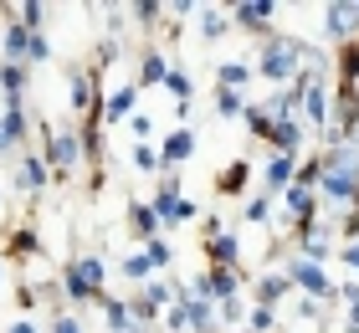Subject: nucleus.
<instances>
[{
  "label": "nucleus",
  "instance_id": "f257e3e1",
  "mask_svg": "<svg viewBox=\"0 0 359 333\" xmlns=\"http://www.w3.org/2000/svg\"><path fill=\"white\" fill-rule=\"evenodd\" d=\"M308 67V46L303 41H292V36H267V46H262V57H257V67L252 72H262L267 82H292Z\"/></svg>",
  "mask_w": 359,
  "mask_h": 333
},
{
  "label": "nucleus",
  "instance_id": "f03ea898",
  "mask_svg": "<svg viewBox=\"0 0 359 333\" xmlns=\"http://www.w3.org/2000/svg\"><path fill=\"white\" fill-rule=\"evenodd\" d=\"M103 282H108L103 261L97 257H77V261H67V272H62V292H67L72 303H88V297L103 292Z\"/></svg>",
  "mask_w": 359,
  "mask_h": 333
},
{
  "label": "nucleus",
  "instance_id": "7ed1b4c3",
  "mask_svg": "<svg viewBox=\"0 0 359 333\" xmlns=\"http://www.w3.org/2000/svg\"><path fill=\"white\" fill-rule=\"evenodd\" d=\"M46 133V170H52L57 179H67L77 170V159H83V133H72V128H41Z\"/></svg>",
  "mask_w": 359,
  "mask_h": 333
},
{
  "label": "nucleus",
  "instance_id": "20e7f679",
  "mask_svg": "<svg viewBox=\"0 0 359 333\" xmlns=\"http://www.w3.org/2000/svg\"><path fill=\"white\" fill-rule=\"evenodd\" d=\"M149 210L159 215V226H190V221H195V200L180 195V175H175V170L159 179V195L149 200Z\"/></svg>",
  "mask_w": 359,
  "mask_h": 333
},
{
  "label": "nucleus",
  "instance_id": "39448f33",
  "mask_svg": "<svg viewBox=\"0 0 359 333\" xmlns=\"http://www.w3.org/2000/svg\"><path fill=\"white\" fill-rule=\"evenodd\" d=\"M283 277L292 282V287H303L308 297H334V282L323 277V266H318V261H308V257H292Z\"/></svg>",
  "mask_w": 359,
  "mask_h": 333
},
{
  "label": "nucleus",
  "instance_id": "423d86ee",
  "mask_svg": "<svg viewBox=\"0 0 359 333\" xmlns=\"http://www.w3.org/2000/svg\"><path fill=\"white\" fill-rule=\"evenodd\" d=\"M165 303H175V287H170V282H149V287H144L134 303H128V313H134V323L149 328L159 313H165Z\"/></svg>",
  "mask_w": 359,
  "mask_h": 333
},
{
  "label": "nucleus",
  "instance_id": "0eeeda50",
  "mask_svg": "<svg viewBox=\"0 0 359 333\" xmlns=\"http://www.w3.org/2000/svg\"><path fill=\"white\" fill-rule=\"evenodd\" d=\"M205 257H210V266H236L241 241H236L221 221H205Z\"/></svg>",
  "mask_w": 359,
  "mask_h": 333
},
{
  "label": "nucleus",
  "instance_id": "6e6552de",
  "mask_svg": "<svg viewBox=\"0 0 359 333\" xmlns=\"http://www.w3.org/2000/svg\"><path fill=\"white\" fill-rule=\"evenodd\" d=\"M46 185H52L46 159L41 154H21V164H15V190H21V195H41Z\"/></svg>",
  "mask_w": 359,
  "mask_h": 333
},
{
  "label": "nucleus",
  "instance_id": "1a4fd4ad",
  "mask_svg": "<svg viewBox=\"0 0 359 333\" xmlns=\"http://www.w3.org/2000/svg\"><path fill=\"white\" fill-rule=\"evenodd\" d=\"M267 144H272V154H292V159H298V149H303V123H298V118H272Z\"/></svg>",
  "mask_w": 359,
  "mask_h": 333
},
{
  "label": "nucleus",
  "instance_id": "9d476101",
  "mask_svg": "<svg viewBox=\"0 0 359 333\" xmlns=\"http://www.w3.org/2000/svg\"><path fill=\"white\" fill-rule=\"evenodd\" d=\"M231 26L267 31V36H272V6H267V0H241V6H231Z\"/></svg>",
  "mask_w": 359,
  "mask_h": 333
},
{
  "label": "nucleus",
  "instance_id": "9b49d317",
  "mask_svg": "<svg viewBox=\"0 0 359 333\" xmlns=\"http://www.w3.org/2000/svg\"><path fill=\"white\" fill-rule=\"evenodd\" d=\"M195 154V128H175L165 144H159V164H165V170H175V164H185Z\"/></svg>",
  "mask_w": 359,
  "mask_h": 333
},
{
  "label": "nucleus",
  "instance_id": "f8f14e48",
  "mask_svg": "<svg viewBox=\"0 0 359 333\" xmlns=\"http://www.w3.org/2000/svg\"><path fill=\"white\" fill-rule=\"evenodd\" d=\"M323 26H329V36H339V41H354V31H359V6H329Z\"/></svg>",
  "mask_w": 359,
  "mask_h": 333
},
{
  "label": "nucleus",
  "instance_id": "ddd939ff",
  "mask_svg": "<svg viewBox=\"0 0 359 333\" xmlns=\"http://www.w3.org/2000/svg\"><path fill=\"white\" fill-rule=\"evenodd\" d=\"M334 82H344V88H359V41H344V46H339Z\"/></svg>",
  "mask_w": 359,
  "mask_h": 333
},
{
  "label": "nucleus",
  "instance_id": "4468645a",
  "mask_svg": "<svg viewBox=\"0 0 359 333\" xmlns=\"http://www.w3.org/2000/svg\"><path fill=\"white\" fill-rule=\"evenodd\" d=\"M236 287H241L236 266H210V303H231Z\"/></svg>",
  "mask_w": 359,
  "mask_h": 333
},
{
  "label": "nucleus",
  "instance_id": "2eb2a0df",
  "mask_svg": "<svg viewBox=\"0 0 359 333\" xmlns=\"http://www.w3.org/2000/svg\"><path fill=\"white\" fill-rule=\"evenodd\" d=\"M292 175H298V159H292V154H272V164H267V179H262V185H267V195H272V190H287V185H292Z\"/></svg>",
  "mask_w": 359,
  "mask_h": 333
},
{
  "label": "nucleus",
  "instance_id": "dca6fc26",
  "mask_svg": "<svg viewBox=\"0 0 359 333\" xmlns=\"http://www.w3.org/2000/svg\"><path fill=\"white\" fill-rule=\"evenodd\" d=\"M247 175H252V164H247V159H231V164L216 175V190H221V195H241V190H247Z\"/></svg>",
  "mask_w": 359,
  "mask_h": 333
},
{
  "label": "nucleus",
  "instance_id": "f3484780",
  "mask_svg": "<svg viewBox=\"0 0 359 333\" xmlns=\"http://www.w3.org/2000/svg\"><path fill=\"white\" fill-rule=\"evenodd\" d=\"M134 103H139V93H134V88L108 93V97H103V123H118V118H128V113H134Z\"/></svg>",
  "mask_w": 359,
  "mask_h": 333
},
{
  "label": "nucleus",
  "instance_id": "a211bd4d",
  "mask_svg": "<svg viewBox=\"0 0 359 333\" xmlns=\"http://www.w3.org/2000/svg\"><path fill=\"white\" fill-rule=\"evenodd\" d=\"M128 226H134V236H144V241L159 236V215L144 205V200H134V205H128Z\"/></svg>",
  "mask_w": 359,
  "mask_h": 333
},
{
  "label": "nucleus",
  "instance_id": "6ab92c4d",
  "mask_svg": "<svg viewBox=\"0 0 359 333\" xmlns=\"http://www.w3.org/2000/svg\"><path fill=\"white\" fill-rule=\"evenodd\" d=\"M185 297V292H180ZM185 323L195 333H216V313H210V303H201V297H185Z\"/></svg>",
  "mask_w": 359,
  "mask_h": 333
},
{
  "label": "nucleus",
  "instance_id": "aec40b11",
  "mask_svg": "<svg viewBox=\"0 0 359 333\" xmlns=\"http://www.w3.org/2000/svg\"><path fill=\"white\" fill-rule=\"evenodd\" d=\"M287 287H292V282H287V277H277V272L262 277V282H257V308H272V313H277V303H283V292H287Z\"/></svg>",
  "mask_w": 359,
  "mask_h": 333
},
{
  "label": "nucleus",
  "instance_id": "412c9836",
  "mask_svg": "<svg viewBox=\"0 0 359 333\" xmlns=\"http://www.w3.org/2000/svg\"><path fill=\"white\" fill-rule=\"evenodd\" d=\"M165 77H170V62H165V52L149 46V52L139 57V82H165Z\"/></svg>",
  "mask_w": 359,
  "mask_h": 333
},
{
  "label": "nucleus",
  "instance_id": "4be33fe9",
  "mask_svg": "<svg viewBox=\"0 0 359 333\" xmlns=\"http://www.w3.org/2000/svg\"><path fill=\"white\" fill-rule=\"evenodd\" d=\"M216 77H221V93H241V82L252 77V67H247V62H221Z\"/></svg>",
  "mask_w": 359,
  "mask_h": 333
},
{
  "label": "nucleus",
  "instance_id": "5701e85b",
  "mask_svg": "<svg viewBox=\"0 0 359 333\" xmlns=\"http://www.w3.org/2000/svg\"><path fill=\"white\" fill-rule=\"evenodd\" d=\"M318 179H323V154L303 159V164H298V179H292V185H303V190H318Z\"/></svg>",
  "mask_w": 359,
  "mask_h": 333
},
{
  "label": "nucleus",
  "instance_id": "b1692460",
  "mask_svg": "<svg viewBox=\"0 0 359 333\" xmlns=\"http://www.w3.org/2000/svg\"><path fill=\"white\" fill-rule=\"evenodd\" d=\"M226 26H231V15H226V11H216V6H210V11H201V31H205L210 41H216V36H226Z\"/></svg>",
  "mask_w": 359,
  "mask_h": 333
},
{
  "label": "nucleus",
  "instance_id": "393cba45",
  "mask_svg": "<svg viewBox=\"0 0 359 333\" xmlns=\"http://www.w3.org/2000/svg\"><path fill=\"white\" fill-rule=\"evenodd\" d=\"M216 113L221 118H236V113H247V97L241 93H216Z\"/></svg>",
  "mask_w": 359,
  "mask_h": 333
},
{
  "label": "nucleus",
  "instance_id": "a878e982",
  "mask_svg": "<svg viewBox=\"0 0 359 333\" xmlns=\"http://www.w3.org/2000/svg\"><path fill=\"white\" fill-rule=\"evenodd\" d=\"M134 164L144 175H154V170H165V164H159V149L154 144H134Z\"/></svg>",
  "mask_w": 359,
  "mask_h": 333
},
{
  "label": "nucleus",
  "instance_id": "bb28decb",
  "mask_svg": "<svg viewBox=\"0 0 359 333\" xmlns=\"http://www.w3.org/2000/svg\"><path fill=\"white\" fill-rule=\"evenodd\" d=\"M144 257H149V266H154V272H159V266H170V241H165V236L144 241Z\"/></svg>",
  "mask_w": 359,
  "mask_h": 333
},
{
  "label": "nucleus",
  "instance_id": "cd10ccee",
  "mask_svg": "<svg viewBox=\"0 0 359 333\" xmlns=\"http://www.w3.org/2000/svg\"><path fill=\"white\" fill-rule=\"evenodd\" d=\"M46 57H52V41H46L41 31H31L26 36V62H46Z\"/></svg>",
  "mask_w": 359,
  "mask_h": 333
},
{
  "label": "nucleus",
  "instance_id": "c85d7f7f",
  "mask_svg": "<svg viewBox=\"0 0 359 333\" xmlns=\"http://www.w3.org/2000/svg\"><path fill=\"white\" fill-rule=\"evenodd\" d=\"M165 82H170V93H175V103H180V108H185V97H190V77H185V72H180V67H170V77H165Z\"/></svg>",
  "mask_w": 359,
  "mask_h": 333
},
{
  "label": "nucleus",
  "instance_id": "c756f323",
  "mask_svg": "<svg viewBox=\"0 0 359 333\" xmlns=\"http://www.w3.org/2000/svg\"><path fill=\"white\" fill-rule=\"evenodd\" d=\"M267 215H272V195H257L252 205H247V221L252 226H267Z\"/></svg>",
  "mask_w": 359,
  "mask_h": 333
},
{
  "label": "nucleus",
  "instance_id": "7c9ffc66",
  "mask_svg": "<svg viewBox=\"0 0 359 333\" xmlns=\"http://www.w3.org/2000/svg\"><path fill=\"white\" fill-rule=\"evenodd\" d=\"M11 252H15V257H31V252H36V231H15Z\"/></svg>",
  "mask_w": 359,
  "mask_h": 333
},
{
  "label": "nucleus",
  "instance_id": "2f4dec72",
  "mask_svg": "<svg viewBox=\"0 0 359 333\" xmlns=\"http://www.w3.org/2000/svg\"><path fill=\"white\" fill-rule=\"evenodd\" d=\"M123 272H128V277H149L154 266H149V257H144V252H134V257L123 261Z\"/></svg>",
  "mask_w": 359,
  "mask_h": 333
},
{
  "label": "nucleus",
  "instance_id": "473e14b6",
  "mask_svg": "<svg viewBox=\"0 0 359 333\" xmlns=\"http://www.w3.org/2000/svg\"><path fill=\"white\" fill-rule=\"evenodd\" d=\"M134 15L144 26H159V15H165V6H154V0H144V6H134Z\"/></svg>",
  "mask_w": 359,
  "mask_h": 333
},
{
  "label": "nucleus",
  "instance_id": "72a5a7b5",
  "mask_svg": "<svg viewBox=\"0 0 359 333\" xmlns=\"http://www.w3.org/2000/svg\"><path fill=\"white\" fill-rule=\"evenodd\" d=\"M272 323H277V313H272V308H252V333H267Z\"/></svg>",
  "mask_w": 359,
  "mask_h": 333
},
{
  "label": "nucleus",
  "instance_id": "f704fd0d",
  "mask_svg": "<svg viewBox=\"0 0 359 333\" xmlns=\"http://www.w3.org/2000/svg\"><path fill=\"white\" fill-rule=\"evenodd\" d=\"M52 333H83V323H77L72 313H57V318H52Z\"/></svg>",
  "mask_w": 359,
  "mask_h": 333
},
{
  "label": "nucleus",
  "instance_id": "c9c22d12",
  "mask_svg": "<svg viewBox=\"0 0 359 333\" xmlns=\"http://www.w3.org/2000/svg\"><path fill=\"white\" fill-rule=\"evenodd\" d=\"M339 257H344V266L359 277V241H344V252H339Z\"/></svg>",
  "mask_w": 359,
  "mask_h": 333
},
{
  "label": "nucleus",
  "instance_id": "e433bc0d",
  "mask_svg": "<svg viewBox=\"0 0 359 333\" xmlns=\"http://www.w3.org/2000/svg\"><path fill=\"white\" fill-rule=\"evenodd\" d=\"M175 297H180V292H175ZM170 328H175V333H180V328H190V323H185V297H180V303L170 308Z\"/></svg>",
  "mask_w": 359,
  "mask_h": 333
},
{
  "label": "nucleus",
  "instance_id": "4c0bfd02",
  "mask_svg": "<svg viewBox=\"0 0 359 333\" xmlns=\"http://www.w3.org/2000/svg\"><path fill=\"white\" fill-rule=\"evenodd\" d=\"M349 333H359V287H349Z\"/></svg>",
  "mask_w": 359,
  "mask_h": 333
},
{
  "label": "nucleus",
  "instance_id": "58836bf2",
  "mask_svg": "<svg viewBox=\"0 0 359 333\" xmlns=\"http://www.w3.org/2000/svg\"><path fill=\"white\" fill-rule=\"evenodd\" d=\"M134 133H139V139H154V123H149V118L139 113V118H134Z\"/></svg>",
  "mask_w": 359,
  "mask_h": 333
},
{
  "label": "nucleus",
  "instance_id": "ea45409f",
  "mask_svg": "<svg viewBox=\"0 0 359 333\" xmlns=\"http://www.w3.org/2000/svg\"><path fill=\"white\" fill-rule=\"evenodd\" d=\"M11 333H36V323H11Z\"/></svg>",
  "mask_w": 359,
  "mask_h": 333
},
{
  "label": "nucleus",
  "instance_id": "a19ab883",
  "mask_svg": "<svg viewBox=\"0 0 359 333\" xmlns=\"http://www.w3.org/2000/svg\"><path fill=\"white\" fill-rule=\"evenodd\" d=\"M0 277H6V272H0Z\"/></svg>",
  "mask_w": 359,
  "mask_h": 333
}]
</instances>
